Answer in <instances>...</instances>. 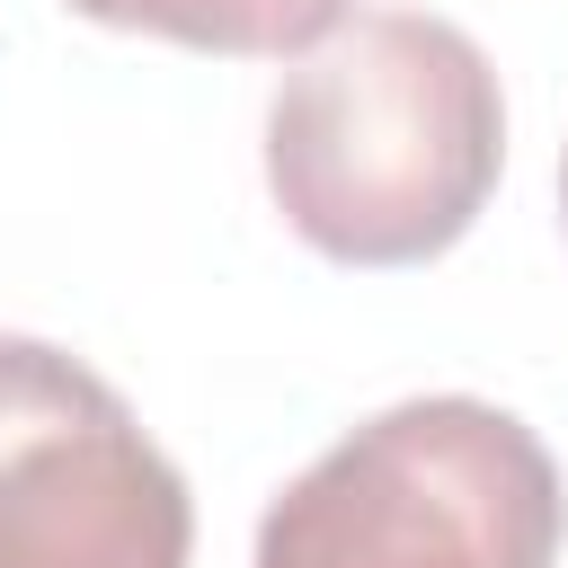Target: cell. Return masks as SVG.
I'll return each instance as SVG.
<instances>
[{"label":"cell","mask_w":568,"mask_h":568,"mask_svg":"<svg viewBox=\"0 0 568 568\" xmlns=\"http://www.w3.org/2000/svg\"><path fill=\"white\" fill-rule=\"evenodd\" d=\"M506 160L488 53L426 9H373L293 53L266 106V186L337 266L444 257Z\"/></svg>","instance_id":"cell-1"},{"label":"cell","mask_w":568,"mask_h":568,"mask_svg":"<svg viewBox=\"0 0 568 568\" xmlns=\"http://www.w3.org/2000/svg\"><path fill=\"white\" fill-rule=\"evenodd\" d=\"M559 462L488 399H399L337 435L257 524V568H550Z\"/></svg>","instance_id":"cell-2"},{"label":"cell","mask_w":568,"mask_h":568,"mask_svg":"<svg viewBox=\"0 0 568 568\" xmlns=\"http://www.w3.org/2000/svg\"><path fill=\"white\" fill-rule=\"evenodd\" d=\"M195 497L124 390L44 337H0V568H186Z\"/></svg>","instance_id":"cell-3"},{"label":"cell","mask_w":568,"mask_h":568,"mask_svg":"<svg viewBox=\"0 0 568 568\" xmlns=\"http://www.w3.org/2000/svg\"><path fill=\"white\" fill-rule=\"evenodd\" d=\"M71 9L98 18V27H124V36H169V44H195V53L284 62V53H311L320 36H337L355 0H71Z\"/></svg>","instance_id":"cell-4"},{"label":"cell","mask_w":568,"mask_h":568,"mask_svg":"<svg viewBox=\"0 0 568 568\" xmlns=\"http://www.w3.org/2000/svg\"><path fill=\"white\" fill-rule=\"evenodd\" d=\"M559 213H568V160H559Z\"/></svg>","instance_id":"cell-5"}]
</instances>
